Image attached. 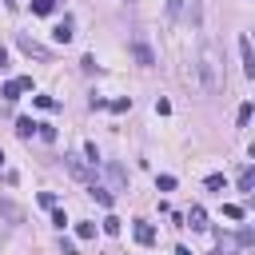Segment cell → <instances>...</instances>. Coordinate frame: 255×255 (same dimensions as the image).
Segmentation results:
<instances>
[{
	"label": "cell",
	"instance_id": "obj_1",
	"mask_svg": "<svg viewBox=\"0 0 255 255\" xmlns=\"http://www.w3.org/2000/svg\"><path fill=\"white\" fill-rule=\"evenodd\" d=\"M199 76H203V88H207L211 96L223 92V64H219V52H215L211 44L199 48Z\"/></svg>",
	"mask_w": 255,
	"mask_h": 255
},
{
	"label": "cell",
	"instance_id": "obj_2",
	"mask_svg": "<svg viewBox=\"0 0 255 255\" xmlns=\"http://www.w3.org/2000/svg\"><path fill=\"white\" fill-rule=\"evenodd\" d=\"M239 56H243V76L255 80V52H251V36H239Z\"/></svg>",
	"mask_w": 255,
	"mask_h": 255
},
{
	"label": "cell",
	"instance_id": "obj_3",
	"mask_svg": "<svg viewBox=\"0 0 255 255\" xmlns=\"http://www.w3.org/2000/svg\"><path fill=\"white\" fill-rule=\"evenodd\" d=\"M131 56H135V64H143V68L155 64V52L147 48V40H131Z\"/></svg>",
	"mask_w": 255,
	"mask_h": 255
},
{
	"label": "cell",
	"instance_id": "obj_4",
	"mask_svg": "<svg viewBox=\"0 0 255 255\" xmlns=\"http://www.w3.org/2000/svg\"><path fill=\"white\" fill-rule=\"evenodd\" d=\"M64 163H68V171H72L76 179H92V167H88L84 155H64Z\"/></svg>",
	"mask_w": 255,
	"mask_h": 255
},
{
	"label": "cell",
	"instance_id": "obj_5",
	"mask_svg": "<svg viewBox=\"0 0 255 255\" xmlns=\"http://www.w3.org/2000/svg\"><path fill=\"white\" fill-rule=\"evenodd\" d=\"M131 235H135V243H139V247H151V243H155V227H151V223H143V219H135Z\"/></svg>",
	"mask_w": 255,
	"mask_h": 255
},
{
	"label": "cell",
	"instance_id": "obj_6",
	"mask_svg": "<svg viewBox=\"0 0 255 255\" xmlns=\"http://www.w3.org/2000/svg\"><path fill=\"white\" fill-rule=\"evenodd\" d=\"M183 12H187V16L195 20V12H199V4H195V0H171V4H167V16H171V20H179Z\"/></svg>",
	"mask_w": 255,
	"mask_h": 255
},
{
	"label": "cell",
	"instance_id": "obj_7",
	"mask_svg": "<svg viewBox=\"0 0 255 255\" xmlns=\"http://www.w3.org/2000/svg\"><path fill=\"white\" fill-rule=\"evenodd\" d=\"M16 44H20V52H28V56H36V60H48V48H44V44H36L32 36H20Z\"/></svg>",
	"mask_w": 255,
	"mask_h": 255
},
{
	"label": "cell",
	"instance_id": "obj_8",
	"mask_svg": "<svg viewBox=\"0 0 255 255\" xmlns=\"http://www.w3.org/2000/svg\"><path fill=\"white\" fill-rule=\"evenodd\" d=\"M183 219H187V227H195V231H203V227H207V211H203L199 203H195V207H187V215H183Z\"/></svg>",
	"mask_w": 255,
	"mask_h": 255
},
{
	"label": "cell",
	"instance_id": "obj_9",
	"mask_svg": "<svg viewBox=\"0 0 255 255\" xmlns=\"http://www.w3.org/2000/svg\"><path fill=\"white\" fill-rule=\"evenodd\" d=\"M52 40H56V44H68V40H72V20H68V16L52 28Z\"/></svg>",
	"mask_w": 255,
	"mask_h": 255
},
{
	"label": "cell",
	"instance_id": "obj_10",
	"mask_svg": "<svg viewBox=\"0 0 255 255\" xmlns=\"http://www.w3.org/2000/svg\"><path fill=\"white\" fill-rule=\"evenodd\" d=\"M16 135H20V139H32V135H36V120H32V116H20V120H16Z\"/></svg>",
	"mask_w": 255,
	"mask_h": 255
},
{
	"label": "cell",
	"instance_id": "obj_11",
	"mask_svg": "<svg viewBox=\"0 0 255 255\" xmlns=\"http://www.w3.org/2000/svg\"><path fill=\"white\" fill-rule=\"evenodd\" d=\"M0 215H4L8 223H20V219H24V207H16V203H8V199H0Z\"/></svg>",
	"mask_w": 255,
	"mask_h": 255
},
{
	"label": "cell",
	"instance_id": "obj_12",
	"mask_svg": "<svg viewBox=\"0 0 255 255\" xmlns=\"http://www.w3.org/2000/svg\"><path fill=\"white\" fill-rule=\"evenodd\" d=\"M251 187H255V167L247 163V167L239 171V191H251Z\"/></svg>",
	"mask_w": 255,
	"mask_h": 255
},
{
	"label": "cell",
	"instance_id": "obj_13",
	"mask_svg": "<svg viewBox=\"0 0 255 255\" xmlns=\"http://www.w3.org/2000/svg\"><path fill=\"white\" fill-rule=\"evenodd\" d=\"M92 199H96L100 207H112V191H108V187H100V183H92Z\"/></svg>",
	"mask_w": 255,
	"mask_h": 255
},
{
	"label": "cell",
	"instance_id": "obj_14",
	"mask_svg": "<svg viewBox=\"0 0 255 255\" xmlns=\"http://www.w3.org/2000/svg\"><path fill=\"white\" fill-rule=\"evenodd\" d=\"M32 12L36 16H52L56 12V0H32Z\"/></svg>",
	"mask_w": 255,
	"mask_h": 255
},
{
	"label": "cell",
	"instance_id": "obj_15",
	"mask_svg": "<svg viewBox=\"0 0 255 255\" xmlns=\"http://www.w3.org/2000/svg\"><path fill=\"white\" fill-rule=\"evenodd\" d=\"M0 96H4V100H20V84H16V80H8V84L0 88Z\"/></svg>",
	"mask_w": 255,
	"mask_h": 255
},
{
	"label": "cell",
	"instance_id": "obj_16",
	"mask_svg": "<svg viewBox=\"0 0 255 255\" xmlns=\"http://www.w3.org/2000/svg\"><path fill=\"white\" fill-rule=\"evenodd\" d=\"M235 120H239V128H247V124H251V100H243V104H239V116H235Z\"/></svg>",
	"mask_w": 255,
	"mask_h": 255
},
{
	"label": "cell",
	"instance_id": "obj_17",
	"mask_svg": "<svg viewBox=\"0 0 255 255\" xmlns=\"http://www.w3.org/2000/svg\"><path fill=\"white\" fill-rule=\"evenodd\" d=\"M36 135H40L44 143H52V139H56V128H52V124H36Z\"/></svg>",
	"mask_w": 255,
	"mask_h": 255
},
{
	"label": "cell",
	"instance_id": "obj_18",
	"mask_svg": "<svg viewBox=\"0 0 255 255\" xmlns=\"http://www.w3.org/2000/svg\"><path fill=\"white\" fill-rule=\"evenodd\" d=\"M108 175H112V183H128V171L120 163H108Z\"/></svg>",
	"mask_w": 255,
	"mask_h": 255
},
{
	"label": "cell",
	"instance_id": "obj_19",
	"mask_svg": "<svg viewBox=\"0 0 255 255\" xmlns=\"http://www.w3.org/2000/svg\"><path fill=\"white\" fill-rule=\"evenodd\" d=\"M84 159H88V163H92V167H96V163H100V151H96V143H92V139H88V143H84Z\"/></svg>",
	"mask_w": 255,
	"mask_h": 255
},
{
	"label": "cell",
	"instance_id": "obj_20",
	"mask_svg": "<svg viewBox=\"0 0 255 255\" xmlns=\"http://www.w3.org/2000/svg\"><path fill=\"white\" fill-rule=\"evenodd\" d=\"M104 231H108V235H120V231H124V223H120L116 215H108V219H104Z\"/></svg>",
	"mask_w": 255,
	"mask_h": 255
},
{
	"label": "cell",
	"instance_id": "obj_21",
	"mask_svg": "<svg viewBox=\"0 0 255 255\" xmlns=\"http://www.w3.org/2000/svg\"><path fill=\"white\" fill-rule=\"evenodd\" d=\"M108 108H112V112H128V108H131V96H120V100H112Z\"/></svg>",
	"mask_w": 255,
	"mask_h": 255
},
{
	"label": "cell",
	"instance_id": "obj_22",
	"mask_svg": "<svg viewBox=\"0 0 255 255\" xmlns=\"http://www.w3.org/2000/svg\"><path fill=\"white\" fill-rule=\"evenodd\" d=\"M223 215H227V219H243V207H239V203H223Z\"/></svg>",
	"mask_w": 255,
	"mask_h": 255
},
{
	"label": "cell",
	"instance_id": "obj_23",
	"mask_svg": "<svg viewBox=\"0 0 255 255\" xmlns=\"http://www.w3.org/2000/svg\"><path fill=\"white\" fill-rule=\"evenodd\" d=\"M76 235H80V239H92V235H96V223H76Z\"/></svg>",
	"mask_w": 255,
	"mask_h": 255
},
{
	"label": "cell",
	"instance_id": "obj_24",
	"mask_svg": "<svg viewBox=\"0 0 255 255\" xmlns=\"http://www.w3.org/2000/svg\"><path fill=\"white\" fill-rule=\"evenodd\" d=\"M155 187H159V191H171V187H175V175H159Z\"/></svg>",
	"mask_w": 255,
	"mask_h": 255
},
{
	"label": "cell",
	"instance_id": "obj_25",
	"mask_svg": "<svg viewBox=\"0 0 255 255\" xmlns=\"http://www.w3.org/2000/svg\"><path fill=\"white\" fill-rule=\"evenodd\" d=\"M223 183H227V179H223V175H219V171H215V175H207V187H211V191H219V187H223Z\"/></svg>",
	"mask_w": 255,
	"mask_h": 255
},
{
	"label": "cell",
	"instance_id": "obj_26",
	"mask_svg": "<svg viewBox=\"0 0 255 255\" xmlns=\"http://www.w3.org/2000/svg\"><path fill=\"white\" fill-rule=\"evenodd\" d=\"M40 207H48V211H52V207H56V195H52V191H40Z\"/></svg>",
	"mask_w": 255,
	"mask_h": 255
},
{
	"label": "cell",
	"instance_id": "obj_27",
	"mask_svg": "<svg viewBox=\"0 0 255 255\" xmlns=\"http://www.w3.org/2000/svg\"><path fill=\"white\" fill-rule=\"evenodd\" d=\"M52 223H56V227H60V231H64V227H68V215H64V211H56V207H52Z\"/></svg>",
	"mask_w": 255,
	"mask_h": 255
},
{
	"label": "cell",
	"instance_id": "obj_28",
	"mask_svg": "<svg viewBox=\"0 0 255 255\" xmlns=\"http://www.w3.org/2000/svg\"><path fill=\"white\" fill-rule=\"evenodd\" d=\"M36 108H44V112H48V108H56V100H52V96H36Z\"/></svg>",
	"mask_w": 255,
	"mask_h": 255
},
{
	"label": "cell",
	"instance_id": "obj_29",
	"mask_svg": "<svg viewBox=\"0 0 255 255\" xmlns=\"http://www.w3.org/2000/svg\"><path fill=\"white\" fill-rule=\"evenodd\" d=\"M60 247H64V255H80V251H76V243H72V239H64V243H60Z\"/></svg>",
	"mask_w": 255,
	"mask_h": 255
},
{
	"label": "cell",
	"instance_id": "obj_30",
	"mask_svg": "<svg viewBox=\"0 0 255 255\" xmlns=\"http://www.w3.org/2000/svg\"><path fill=\"white\" fill-rule=\"evenodd\" d=\"M4 64H8V56H4V48H0V68H4Z\"/></svg>",
	"mask_w": 255,
	"mask_h": 255
},
{
	"label": "cell",
	"instance_id": "obj_31",
	"mask_svg": "<svg viewBox=\"0 0 255 255\" xmlns=\"http://www.w3.org/2000/svg\"><path fill=\"white\" fill-rule=\"evenodd\" d=\"M175 255H191V251H187V247H175Z\"/></svg>",
	"mask_w": 255,
	"mask_h": 255
},
{
	"label": "cell",
	"instance_id": "obj_32",
	"mask_svg": "<svg viewBox=\"0 0 255 255\" xmlns=\"http://www.w3.org/2000/svg\"><path fill=\"white\" fill-rule=\"evenodd\" d=\"M0 167H4V151H0Z\"/></svg>",
	"mask_w": 255,
	"mask_h": 255
},
{
	"label": "cell",
	"instance_id": "obj_33",
	"mask_svg": "<svg viewBox=\"0 0 255 255\" xmlns=\"http://www.w3.org/2000/svg\"><path fill=\"white\" fill-rule=\"evenodd\" d=\"M4 4H16V0H4Z\"/></svg>",
	"mask_w": 255,
	"mask_h": 255
}]
</instances>
